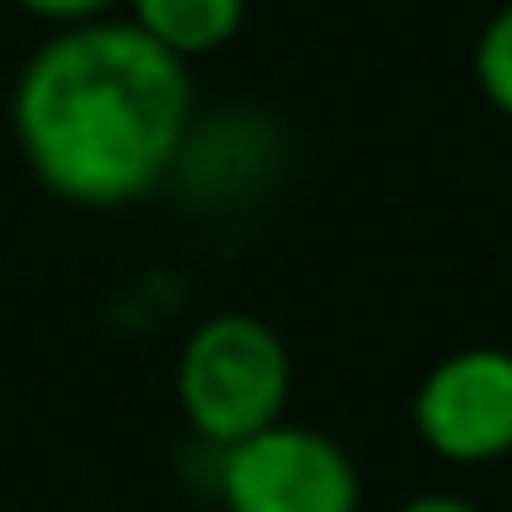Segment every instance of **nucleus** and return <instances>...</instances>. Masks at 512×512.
<instances>
[{
    "instance_id": "nucleus-1",
    "label": "nucleus",
    "mask_w": 512,
    "mask_h": 512,
    "mask_svg": "<svg viewBox=\"0 0 512 512\" xmlns=\"http://www.w3.org/2000/svg\"><path fill=\"white\" fill-rule=\"evenodd\" d=\"M12 133L45 193L78 210H122L177 171L193 78L127 17L56 28L17 72Z\"/></svg>"
},
{
    "instance_id": "nucleus-2",
    "label": "nucleus",
    "mask_w": 512,
    "mask_h": 512,
    "mask_svg": "<svg viewBox=\"0 0 512 512\" xmlns=\"http://www.w3.org/2000/svg\"><path fill=\"white\" fill-rule=\"evenodd\" d=\"M292 353L276 325L259 314H210L188 331L177 353V408L199 441L215 452L248 441L287 419Z\"/></svg>"
},
{
    "instance_id": "nucleus-3",
    "label": "nucleus",
    "mask_w": 512,
    "mask_h": 512,
    "mask_svg": "<svg viewBox=\"0 0 512 512\" xmlns=\"http://www.w3.org/2000/svg\"><path fill=\"white\" fill-rule=\"evenodd\" d=\"M215 468L226 512H358L364 479L336 435L276 419L270 430L226 446Z\"/></svg>"
},
{
    "instance_id": "nucleus-4",
    "label": "nucleus",
    "mask_w": 512,
    "mask_h": 512,
    "mask_svg": "<svg viewBox=\"0 0 512 512\" xmlns=\"http://www.w3.org/2000/svg\"><path fill=\"white\" fill-rule=\"evenodd\" d=\"M413 435L457 468L512 457V347H457L413 386Z\"/></svg>"
},
{
    "instance_id": "nucleus-5",
    "label": "nucleus",
    "mask_w": 512,
    "mask_h": 512,
    "mask_svg": "<svg viewBox=\"0 0 512 512\" xmlns=\"http://www.w3.org/2000/svg\"><path fill=\"white\" fill-rule=\"evenodd\" d=\"M122 17L160 45L166 56H177L182 67L210 61L243 34L248 23V0H127Z\"/></svg>"
},
{
    "instance_id": "nucleus-6",
    "label": "nucleus",
    "mask_w": 512,
    "mask_h": 512,
    "mask_svg": "<svg viewBox=\"0 0 512 512\" xmlns=\"http://www.w3.org/2000/svg\"><path fill=\"white\" fill-rule=\"evenodd\" d=\"M474 89L485 94L490 111L512 122V0L485 17L474 39Z\"/></svg>"
},
{
    "instance_id": "nucleus-7",
    "label": "nucleus",
    "mask_w": 512,
    "mask_h": 512,
    "mask_svg": "<svg viewBox=\"0 0 512 512\" xmlns=\"http://www.w3.org/2000/svg\"><path fill=\"white\" fill-rule=\"evenodd\" d=\"M28 17L50 28H83V23H105V17H122L127 0H17Z\"/></svg>"
},
{
    "instance_id": "nucleus-8",
    "label": "nucleus",
    "mask_w": 512,
    "mask_h": 512,
    "mask_svg": "<svg viewBox=\"0 0 512 512\" xmlns=\"http://www.w3.org/2000/svg\"><path fill=\"white\" fill-rule=\"evenodd\" d=\"M397 512H485V507L457 496V490H419V496H408Z\"/></svg>"
}]
</instances>
